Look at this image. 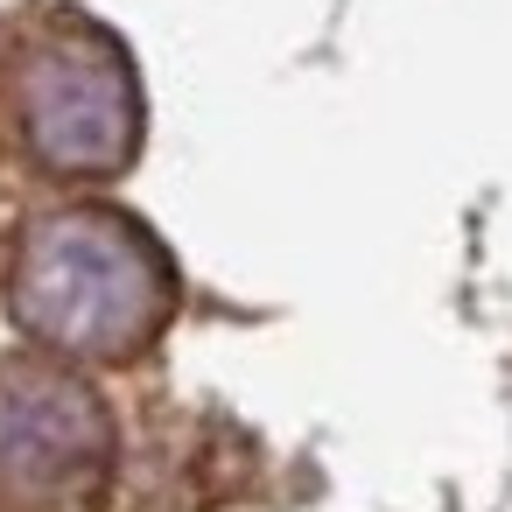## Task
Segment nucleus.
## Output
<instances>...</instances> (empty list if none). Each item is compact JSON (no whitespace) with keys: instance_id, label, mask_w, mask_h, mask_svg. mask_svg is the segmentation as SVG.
I'll return each mask as SVG.
<instances>
[{"instance_id":"nucleus-1","label":"nucleus","mask_w":512,"mask_h":512,"mask_svg":"<svg viewBox=\"0 0 512 512\" xmlns=\"http://www.w3.org/2000/svg\"><path fill=\"white\" fill-rule=\"evenodd\" d=\"M15 330L71 365H134L183 302L176 253L113 204H57L22 218L0 267Z\"/></svg>"},{"instance_id":"nucleus-2","label":"nucleus","mask_w":512,"mask_h":512,"mask_svg":"<svg viewBox=\"0 0 512 512\" xmlns=\"http://www.w3.org/2000/svg\"><path fill=\"white\" fill-rule=\"evenodd\" d=\"M148 134L127 43L85 8L43 0L0 29V148L50 183H113Z\"/></svg>"},{"instance_id":"nucleus-3","label":"nucleus","mask_w":512,"mask_h":512,"mask_svg":"<svg viewBox=\"0 0 512 512\" xmlns=\"http://www.w3.org/2000/svg\"><path fill=\"white\" fill-rule=\"evenodd\" d=\"M113 470V407L71 358H0V512H106Z\"/></svg>"}]
</instances>
